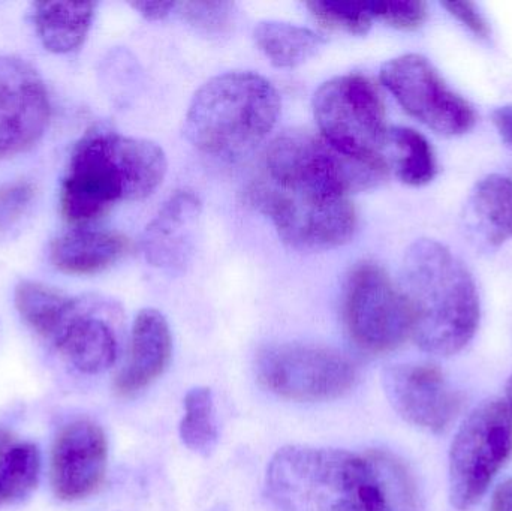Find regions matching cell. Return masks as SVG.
<instances>
[{"label": "cell", "mask_w": 512, "mask_h": 511, "mask_svg": "<svg viewBox=\"0 0 512 511\" xmlns=\"http://www.w3.org/2000/svg\"><path fill=\"white\" fill-rule=\"evenodd\" d=\"M472 207L483 222L490 242L501 245L512 239V179L490 174L475 186Z\"/></svg>", "instance_id": "7402d4cb"}, {"label": "cell", "mask_w": 512, "mask_h": 511, "mask_svg": "<svg viewBox=\"0 0 512 511\" xmlns=\"http://www.w3.org/2000/svg\"><path fill=\"white\" fill-rule=\"evenodd\" d=\"M185 413L180 422V440L186 449L197 455H212L218 446L219 431L216 420L215 398L209 387H194L183 401Z\"/></svg>", "instance_id": "603a6c76"}, {"label": "cell", "mask_w": 512, "mask_h": 511, "mask_svg": "<svg viewBox=\"0 0 512 511\" xmlns=\"http://www.w3.org/2000/svg\"><path fill=\"white\" fill-rule=\"evenodd\" d=\"M254 204L270 216L283 242L300 251H327L354 236L357 213L349 198L283 191L261 182L251 192Z\"/></svg>", "instance_id": "30bf717a"}, {"label": "cell", "mask_w": 512, "mask_h": 511, "mask_svg": "<svg viewBox=\"0 0 512 511\" xmlns=\"http://www.w3.org/2000/svg\"><path fill=\"white\" fill-rule=\"evenodd\" d=\"M402 291L414 315L412 339L436 356L460 353L480 326V296L465 264L442 243H412L402 267Z\"/></svg>", "instance_id": "3957f363"}, {"label": "cell", "mask_w": 512, "mask_h": 511, "mask_svg": "<svg viewBox=\"0 0 512 511\" xmlns=\"http://www.w3.org/2000/svg\"><path fill=\"white\" fill-rule=\"evenodd\" d=\"M492 511H512V479L502 483L492 498Z\"/></svg>", "instance_id": "1f68e13d"}, {"label": "cell", "mask_w": 512, "mask_h": 511, "mask_svg": "<svg viewBox=\"0 0 512 511\" xmlns=\"http://www.w3.org/2000/svg\"><path fill=\"white\" fill-rule=\"evenodd\" d=\"M108 441L92 420L68 423L54 438L50 455V483L54 497L66 503L95 494L107 474Z\"/></svg>", "instance_id": "9a60e30c"}, {"label": "cell", "mask_w": 512, "mask_h": 511, "mask_svg": "<svg viewBox=\"0 0 512 511\" xmlns=\"http://www.w3.org/2000/svg\"><path fill=\"white\" fill-rule=\"evenodd\" d=\"M201 203L197 195L177 192L147 225L143 252L147 261L158 269L182 272L195 251Z\"/></svg>", "instance_id": "2e32d148"}, {"label": "cell", "mask_w": 512, "mask_h": 511, "mask_svg": "<svg viewBox=\"0 0 512 511\" xmlns=\"http://www.w3.org/2000/svg\"><path fill=\"white\" fill-rule=\"evenodd\" d=\"M279 114V93L270 81L254 72H228L195 93L185 134L200 152L239 161L268 137Z\"/></svg>", "instance_id": "277c9868"}, {"label": "cell", "mask_w": 512, "mask_h": 511, "mask_svg": "<svg viewBox=\"0 0 512 511\" xmlns=\"http://www.w3.org/2000/svg\"><path fill=\"white\" fill-rule=\"evenodd\" d=\"M265 171L262 180L274 188L346 198L381 185L390 173L381 155H346L322 135L306 131L279 135L268 147Z\"/></svg>", "instance_id": "5b68a950"}, {"label": "cell", "mask_w": 512, "mask_h": 511, "mask_svg": "<svg viewBox=\"0 0 512 511\" xmlns=\"http://www.w3.org/2000/svg\"><path fill=\"white\" fill-rule=\"evenodd\" d=\"M265 489L282 511H403L375 453L286 446L268 462Z\"/></svg>", "instance_id": "6da1fadb"}, {"label": "cell", "mask_w": 512, "mask_h": 511, "mask_svg": "<svg viewBox=\"0 0 512 511\" xmlns=\"http://www.w3.org/2000/svg\"><path fill=\"white\" fill-rule=\"evenodd\" d=\"M492 120L499 135L512 146V104L496 108L492 113Z\"/></svg>", "instance_id": "4dcf8cb0"}, {"label": "cell", "mask_w": 512, "mask_h": 511, "mask_svg": "<svg viewBox=\"0 0 512 511\" xmlns=\"http://www.w3.org/2000/svg\"><path fill=\"white\" fill-rule=\"evenodd\" d=\"M41 477V452L32 441L0 428V507L29 497Z\"/></svg>", "instance_id": "ffe728a7"}, {"label": "cell", "mask_w": 512, "mask_h": 511, "mask_svg": "<svg viewBox=\"0 0 512 511\" xmlns=\"http://www.w3.org/2000/svg\"><path fill=\"white\" fill-rule=\"evenodd\" d=\"M512 455V413L490 399L475 408L454 437L448 465L451 504L469 510L484 497Z\"/></svg>", "instance_id": "8992f818"}, {"label": "cell", "mask_w": 512, "mask_h": 511, "mask_svg": "<svg viewBox=\"0 0 512 511\" xmlns=\"http://www.w3.org/2000/svg\"><path fill=\"white\" fill-rule=\"evenodd\" d=\"M313 17L328 29L345 30L351 35H366L372 26V15L366 2H310Z\"/></svg>", "instance_id": "d4e9b609"}, {"label": "cell", "mask_w": 512, "mask_h": 511, "mask_svg": "<svg viewBox=\"0 0 512 511\" xmlns=\"http://www.w3.org/2000/svg\"><path fill=\"white\" fill-rule=\"evenodd\" d=\"M382 386L391 407L405 422L432 434L444 432L462 407L459 392L433 365L391 366L382 374Z\"/></svg>", "instance_id": "5bb4252c"}, {"label": "cell", "mask_w": 512, "mask_h": 511, "mask_svg": "<svg viewBox=\"0 0 512 511\" xmlns=\"http://www.w3.org/2000/svg\"><path fill=\"white\" fill-rule=\"evenodd\" d=\"M173 338L164 315L144 309L135 318L128 362L114 380L117 395L134 396L155 383L170 365Z\"/></svg>", "instance_id": "e0dca14e"}, {"label": "cell", "mask_w": 512, "mask_h": 511, "mask_svg": "<svg viewBox=\"0 0 512 511\" xmlns=\"http://www.w3.org/2000/svg\"><path fill=\"white\" fill-rule=\"evenodd\" d=\"M96 3L35 2L30 17L39 41L54 54L77 51L86 41L95 18Z\"/></svg>", "instance_id": "d6986e66"}, {"label": "cell", "mask_w": 512, "mask_h": 511, "mask_svg": "<svg viewBox=\"0 0 512 511\" xmlns=\"http://www.w3.org/2000/svg\"><path fill=\"white\" fill-rule=\"evenodd\" d=\"M313 113L322 137L346 155L379 156L388 141L384 102L363 75H342L322 84L313 99Z\"/></svg>", "instance_id": "ba28073f"}, {"label": "cell", "mask_w": 512, "mask_h": 511, "mask_svg": "<svg viewBox=\"0 0 512 511\" xmlns=\"http://www.w3.org/2000/svg\"><path fill=\"white\" fill-rule=\"evenodd\" d=\"M180 14L189 24L209 35H221L231 26L234 5L230 2L177 3Z\"/></svg>", "instance_id": "4316f807"}, {"label": "cell", "mask_w": 512, "mask_h": 511, "mask_svg": "<svg viewBox=\"0 0 512 511\" xmlns=\"http://www.w3.org/2000/svg\"><path fill=\"white\" fill-rule=\"evenodd\" d=\"M50 114L47 87L35 66L23 57L0 56V159L32 150Z\"/></svg>", "instance_id": "4fadbf2b"}, {"label": "cell", "mask_w": 512, "mask_h": 511, "mask_svg": "<svg viewBox=\"0 0 512 511\" xmlns=\"http://www.w3.org/2000/svg\"><path fill=\"white\" fill-rule=\"evenodd\" d=\"M120 309L101 297L66 296L42 341L75 371L101 374L119 356Z\"/></svg>", "instance_id": "7c38bea8"}, {"label": "cell", "mask_w": 512, "mask_h": 511, "mask_svg": "<svg viewBox=\"0 0 512 511\" xmlns=\"http://www.w3.org/2000/svg\"><path fill=\"white\" fill-rule=\"evenodd\" d=\"M366 8L372 18L400 30L418 29L427 18L426 3L417 0H373Z\"/></svg>", "instance_id": "484cf974"}, {"label": "cell", "mask_w": 512, "mask_h": 511, "mask_svg": "<svg viewBox=\"0 0 512 511\" xmlns=\"http://www.w3.org/2000/svg\"><path fill=\"white\" fill-rule=\"evenodd\" d=\"M444 8L448 9L451 15L463 26L468 27L472 33H475L477 36H481V38H487L490 33L489 23H487L486 18L481 14L480 9L475 3L472 2H444L442 3Z\"/></svg>", "instance_id": "f1b7e54d"}, {"label": "cell", "mask_w": 512, "mask_h": 511, "mask_svg": "<svg viewBox=\"0 0 512 511\" xmlns=\"http://www.w3.org/2000/svg\"><path fill=\"white\" fill-rule=\"evenodd\" d=\"M256 377L264 389L286 401L327 402L354 389L358 369L333 348L288 342L258 354Z\"/></svg>", "instance_id": "52a82bcc"}, {"label": "cell", "mask_w": 512, "mask_h": 511, "mask_svg": "<svg viewBox=\"0 0 512 511\" xmlns=\"http://www.w3.org/2000/svg\"><path fill=\"white\" fill-rule=\"evenodd\" d=\"M343 315L352 341L367 353H390L412 338L411 305L402 288L376 264L363 263L352 270Z\"/></svg>", "instance_id": "9c48e42d"}, {"label": "cell", "mask_w": 512, "mask_h": 511, "mask_svg": "<svg viewBox=\"0 0 512 511\" xmlns=\"http://www.w3.org/2000/svg\"><path fill=\"white\" fill-rule=\"evenodd\" d=\"M259 50L277 68H295L315 56L325 38L306 27L282 21H262L255 27Z\"/></svg>", "instance_id": "44dd1931"}, {"label": "cell", "mask_w": 512, "mask_h": 511, "mask_svg": "<svg viewBox=\"0 0 512 511\" xmlns=\"http://www.w3.org/2000/svg\"><path fill=\"white\" fill-rule=\"evenodd\" d=\"M129 249L131 242L125 234L86 227L75 228L51 242L50 261L65 275H98L119 263Z\"/></svg>", "instance_id": "ac0fdd59"}, {"label": "cell", "mask_w": 512, "mask_h": 511, "mask_svg": "<svg viewBox=\"0 0 512 511\" xmlns=\"http://www.w3.org/2000/svg\"><path fill=\"white\" fill-rule=\"evenodd\" d=\"M135 11L140 12L147 20H162L167 17L173 9L177 8L176 2H137L131 3Z\"/></svg>", "instance_id": "f546056e"}, {"label": "cell", "mask_w": 512, "mask_h": 511, "mask_svg": "<svg viewBox=\"0 0 512 511\" xmlns=\"http://www.w3.org/2000/svg\"><path fill=\"white\" fill-rule=\"evenodd\" d=\"M507 405L508 408H510V411L512 413V375L510 380H508L507 384Z\"/></svg>", "instance_id": "d6a6232c"}, {"label": "cell", "mask_w": 512, "mask_h": 511, "mask_svg": "<svg viewBox=\"0 0 512 511\" xmlns=\"http://www.w3.org/2000/svg\"><path fill=\"white\" fill-rule=\"evenodd\" d=\"M35 195V186L27 180H15L0 186V233L11 230L26 216Z\"/></svg>", "instance_id": "83f0119b"}, {"label": "cell", "mask_w": 512, "mask_h": 511, "mask_svg": "<svg viewBox=\"0 0 512 511\" xmlns=\"http://www.w3.org/2000/svg\"><path fill=\"white\" fill-rule=\"evenodd\" d=\"M164 150L149 140L93 128L75 144L60 186V213L83 228L117 203L152 195L167 174Z\"/></svg>", "instance_id": "7a4b0ae2"}, {"label": "cell", "mask_w": 512, "mask_h": 511, "mask_svg": "<svg viewBox=\"0 0 512 511\" xmlns=\"http://www.w3.org/2000/svg\"><path fill=\"white\" fill-rule=\"evenodd\" d=\"M388 141L397 149L396 171L409 186H424L435 179L438 164L432 144L415 129L396 126L388 132Z\"/></svg>", "instance_id": "cb8c5ba5"}, {"label": "cell", "mask_w": 512, "mask_h": 511, "mask_svg": "<svg viewBox=\"0 0 512 511\" xmlns=\"http://www.w3.org/2000/svg\"><path fill=\"white\" fill-rule=\"evenodd\" d=\"M381 81L403 110L436 134L456 137L471 131L477 113L465 98L445 83L438 69L420 54L388 60Z\"/></svg>", "instance_id": "8fae6325"}]
</instances>
